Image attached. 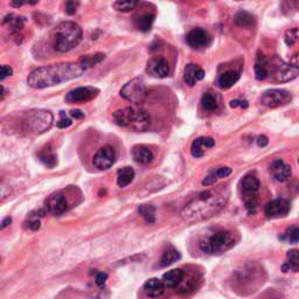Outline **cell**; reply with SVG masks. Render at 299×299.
<instances>
[{"label": "cell", "instance_id": "cell-3", "mask_svg": "<svg viewBox=\"0 0 299 299\" xmlns=\"http://www.w3.org/2000/svg\"><path fill=\"white\" fill-rule=\"evenodd\" d=\"M53 47L56 52L66 53L78 47L82 41V30L74 22H64L53 30Z\"/></svg>", "mask_w": 299, "mask_h": 299}, {"label": "cell", "instance_id": "cell-47", "mask_svg": "<svg viewBox=\"0 0 299 299\" xmlns=\"http://www.w3.org/2000/svg\"><path fill=\"white\" fill-rule=\"evenodd\" d=\"M11 224H12V218L11 216L5 218L4 220H2V226H0V228L5 229L6 227H8V226H10Z\"/></svg>", "mask_w": 299, "mask_h": 299}, {"label": "cell", "instance_id": "cell-11", "mask_svg": "<svg viewBox=\"0 0 299 299\" xmlns=\"http://www.w3.org/2000/svg\"><path fill=\"white\" fill-rule=\"evenodd\" d=\"M44 207H46V210L50 214L54 215V216H60V215L66 213L68 210L67 198L61 192L52 194L44 201Z\"/></svg>", "mask_w": 299, "mask_h": 299}, {"label": "cell", "instance_id": "cell-49", "mask_svg": "<svg viewBox=\"0 0 299 299\" xmlns=\"http://www.w3.org/2000/svg\"><path fill=\"white\" fill-rule=\"evenodd\" d=\"M298 164H299V159H298Z\"/></svg>", "mask_w": 299, "mask_h": 299}, {"label": "cell", "instance_id": "cell-6", "mask_svg": "<svg viewBox=\"0 0 299 299\" xmlns=\"http://www.w3.org/2000/svg\"><path fill=\"white\" fill-rule=\"evenodd\" d=\"M299 75V64H286L278 58H269V78L276 82H290Z\"/></svg>", "mask_w": 299, "mask_h": 299}, {"label": "cell", "instance_id": "cell-21", "mask_svg": "<svg viewBox=\"0 0 299 299\" xmlns=\"http://www.w3.org/2000/svg\"><path fill=\"white\" fill-rule=\"evenodd\" d=\"M184 277H185V274H184L182 269H173L168 271V272H166L162 276V280L166 288H178L179 285L184 280Z\"/></svg>", "mask_w": 299, "mask_h": 299}, {"label": "cell", "instance_id": "cell-32", "mask_svg": "<svg viewBox=\"0 0 299 299\" xmlns=\"http://www.w3.org/2000/svg\"><path fill=\"white\" fill-rule=\"evenodd\" d=\"M139 214L146 221V224H152L156 222V208L152 204H140L138 207Z\"/></svg>", "mask_w": 299, "mask_h": 299}, {"label": "cell", "instance_id": "cell-41", "mask_svg": "<svg viewBox=\"0 0 299 299\" xmlns=\"http://www.w3.org/2000/svg\"><path fill=\"white\" fill-rule=\"evenodd\" d=\"M78 6H80L78 2H67L64 5L66 13H67L68 16H74L76 11H78Z\"/></svg>", "mask_w": 299, "mask_h": 299}, {"label": "cell", "instance_id": "cell-45", "mask_svg": "<svg viewBox=\"0 0 299 299\" xmlns=\"http://www.w3.org/2000/svg\"><path fill=\"white\" fill-rule=\"evenodd\" d=\"M256 142L260 148H266V146L269 144V139H268L266 136H258L256 139Z\"/></svg>", "mask_w": 299, "mask_h": 299}, {"label": "cell", "instance_id": "cell-1", "mask_svg": "<svg viewBox=\"0 0 299 299\" xmlns=\"http://www.w3.org/2000/svg\"><path fill=\"white\" fill-rule=\"evenodd\" d=\"M229 196L230 192L226 186L206 190L187 204L180 212V215L184 220L188 222L207 220L224 210L229 200Z\"/></svg>", "mask_w": 299, "mask_h": 299}, {"label": "cell", "instance_id": "cell-29", "mask_svg": "<svg viewBox=\"0 0 299 299\" xmlns=\"http://www.w3.org/2000/svg\"><path fill=\"white\" fill-rule=\"evenodd\" d=\"M134 168H128V166L120 168L117 173V184L118 186L122 187V188L130 185V184L134 182Z\"/></svg>", "mask_w": 299, "mask_h": 299}, {"label": "cell", "instance_id": "cell-18", "mask_svg": "<svg viewBox=\"0 0 299 299\" xmlns=\"http://www.w3.org/2000/svg\"><path fill=\"white\" fill-rule=\"evenodd\" d=\"M241 186L243 193H244V199H249V198H256L255 194L260 190V182L256 176L246 174L242 179Z\"/></svg>", "mask_w": 299, "mask_h": 299}, {"label": "cell", "instance_id": "cell-17", "mask_svg": "<svg viewBox=\"0 0 299 299\" xmlns=\"http://www.w3.org/2000/svg\"><path fill=\"white\" fill-rule=\"evenodd\" d=\"M204 78V72L202 68H200L198 64H190L185 67L184 70V80L190 86L196 84V82L201 81Z\"/></svg>", "mask_w": 299, "mask_h": 299}, {"label": "cell", "instance_id": "cell-42", "mask_svg": "<svg viewBox=\"0 0 299 299\" xmlns=\"http://www.w3.org/2000/svg\"><path fill=\"white\" fill-rule=\"evenodd\" d=\"M12 75H13V69L8 64H2V70H0V80H2V81H4L5 78H8Z\"/></svg>", "mask_w": 299, "mask_h": 299}, {"label": "cell", "instance_id": "cell-13", "mask_svg": "<svg viewBox=\"0 0 299 299\" xmlns=\"http://www.w3.org/2000/svg\"><path fill=\"white\" fill-rule=\"evenodd\" d=\"M137 114L138 110H136L134 108L131 106L124 108V109H118L112 114V120L118 126L132 128L136 122V118H137Z\"/></svg>", "mask_w": 299, "mask_h": 299}, {"label": "cell", "instance_id": "cell-8", "mask_svg": "<svg viewBox=\"0 0 299 299\" xmlns=\"http://www.w3.org/2000/svg\"><path fill=\"white\" fill-rule=\"evenodd\" d=\"M292 96L290 92L285 89H270L266 90L262 95L260 102L266 108H280L283 106H286L291 102Z\"/></svg>", "mask_w": 299, "mask_h": 299}, {"label": "cell", "instance_id": "cell-22", "mask_svg": "<svg viewBox=\"0 0 299 299\" xmlns=\"http://www.w3.org/2000/svg\"><path fill=\"white\" fill-rule=\"evenodd\" d=\"M240 78H241V72L238 70H234V69L224 72L222 74L218 75V88H221V89L232 88V86L238 81Z\"/></svg>", "mask_w": 299, "mask_h": 299}, {"label": "cell", "instance_id": "cell-37", "mask_svg": "<svg viewBox=\"0 0 299 299\" xmlns=\"http://www.w3.org/2000/svg\"><path fill=\"white\" fill-rule=\"evenodd\" d=\"M139 5L138 2H114L112 8L118 12H130L136 8V6Z\"/></svg>", "mask_w": 299, "mask_h": 299}, {"label": "cell", "instance_id": "cell-48", "mask_svg": "<svg viewBox=\"0 0 299 299\" xmlns=\"http://www.w3.org/2000/svg\"><path fill=\"white\" fill-rule=\"evenodd\" d=\"M0 89H2V97H0V100H4L5 98V95H6V92H5V88H4V86H0Z\"/></svg>", "mask_w": 299, "mask_h": 299}, {"label": "cell", "instance_id": "cell-19", "mask_svg": "<svg viewBox=\"0 0 299 299\" xmlns=\"http://www.w3.org/2000/svg\"><path fill=\"white\" fill-rule=\"evenodd\" d=\"M165 285L159 278H150L144 284L145 294L151 298H159L165 292Z\"/></svg>", "mask_w": 299, "mask_h": 299}, {"label": "cell", "instance_id": "cell-7", "mask_svg": "<svg viewBox=\"0 0 299 299\" xmlns=\"http://www.w3.org/2000/svg\"><path fill=\"white\" fill-rule=\"evenodd\" d=\"M120 96L131 103H142L148 96V89L142 78H136L124 84L120 89Z\"/></svg>", "mask_w": 299, "mask_h": 299}, {"label": "cell", "instance_id": "cell-24", "mask_svg": "<svg viewBox=\"0 0 299 299\" xmlns=\"http://www.w3.org/2000/svg\"><path fill=\"white\" fill-rule=\"evenodd\" d=\"M283 272H299V250L292 249L288 250L286 254V260L282 266Z\"/></svg>", "mask_w": 299, "mask_h": 299}, {"label": "cell", "instance_id": "cell-10", "mask_svg": "<svg viewBox=\"0 0 299 299\" xmlns=\"http://www.w3.org/2000/svg\"><path fill=\"white\" fill-rule=\"evenodd\" d=\"M114 162H116V151L110 145H106L102 148H100L92 159L94 166L100 171L112 168Z\"/></svg>", "mask_w": 299, "mask_h": 299}, {"label": "cell", "instance_id": "cell-40", "mask_svg": "<svg viewBox=\"0 0 299 299\" xmlns=\"http://www.w3.org/2000/svg\"><path fill=\"white\" fill-rule=\"evenodd\" d=\"M298 38V30H288L286 34H285V42H286L288 46H292L296 41H297Z\"/></svg>", "mask_w": 299, "mask_h": 299}, {"label": "cell", "instance_id": "cell-26", "mask_svg": "<svg viewBox=\"0 0 299 299\" xmlns=\"http://www.w3.org/2000/svg\"><path fill=\"white\" fill-rule=\"evenodd\" d=\"M38 159L48 168H54L58 164L56 154H54L53 148L50 145L41 150L39 154H38Z\"/></svg>", "mask_w": 299, "mask_h": 299}, {"label": "cell", "instance_id": "cell-2", "mask_svg": "<svg viewBox=\"0 0 299 299\" xmlns=\"http://www.w3.org/2000/svg\"><path fill=\"white\" fill-rule=\"evenodd\" d=\"M84 72L78 62H62L34 69L27 78V84L34 89L50 88L81 78Z\"/></svg>", "mask_w": 299, "mask_h": 299}, {"label": "cell", "instance_id": "cell-28", "mask_svg": "<svg viewBox=\"0 0 299 299\" xmlns=\"http://www.w3.org/2000/svg\"><path fill=\"white\" fill-rule=\"evenodd\" d=\"M180 252L173 246H170L168 249H166L164 254H162L160 260H159V266L160 268H166L171 264L178 262L180 260Z\"/></svg>", "mask_w": 299, "mask_h": 299}, {"label": "cell", "instance_id": "cell-34", "mask_svg": "<svg viewBox=\"0 0 299 299\" xmlns=\"http://www.w3.org/2000/svg\"><path fill=\"white\" fill-rule=\"evenodd\" d=\"M280 240L284 242L290 243V244H294V243L299 242V227L298 226H292V227L288 228L283 235L280 236Z\"/></svg>", "mask_w": 299, "mask_h": 299}, {"label": "cell", "instance_id": "cell-39", "mask_svg": "<svg viewBox=\"0 0 299 299\" xmlns=\"http://www.w3.org/2000/svg\"><path fill=\"white\" fill-rule=\"evenodd\" d=\"M72 124V122L70 118H69L67 114H66L64 111H60V120H58V128H69L70 125Z\"/></svg>", "mask_w": 299, "mask_h": 299}, {"label": "cell", "instance_id": "cell-25", "mask_svg": "<svg viewBox=\"0 0 299 299\" xmlns=\"http://www.w3.org/2000/svg\"><path fill=\"white\" fill-rule=\"evenodd\" d=\"M255 76L260 81L269 78V58L264 55H257L255 62Z\"/></svg>", "mask_w": 299, "mask_h": 299}, {"label": "cell", "instance_id": "cell-14", "mask_svg": "<svg viewBox=\"0 0 299 299\" xmlns=\"http://www.w3.org/2000/svg\"><path fill=\"white\" fill-rule=\"evenodd\" d=\"M146 72H148L150 75L154 76V78H168V76L170 75L171 69H170V64L166 58H154L148 62V66H146Z\"/></svg>", "mask_w": 299, "mask_h": 299}, {"label": "cell", "instance_id": "cell-4", "mask_svg": "<svg viewBox=\"0 0 299 299\" xmlns=\"http://www.w3.org/2000/svg\"><path fill=\"white\" fill-rule=\"evenodd\" d=\"M24 131L33 134H41L50 130L53 124V114L47 110H32L24 114Z\"/></svg>", "mask_w": 299, "mask_h": 299}, {"label": "cell", "instance_id": "cell-44", "mask_svg": "<svg viewBox=\"0 0 299 299\" xmlns=\"http://www.w3.org/2000/svg\"><path fill=\"white\" fill-rule=\"evenodd\" d=\"M106 280H108V274L106 272H98L96 274V284L100 288H103L104 285H106Z\"/></svg>", "mask_w": 299, "mask_h": 299}, {"label": "cell", "instance_id": "cell-5", "mask_svg": "<svg viewBox=\"0 0 299 299\" xmlns=\"http://www.w3.org/2000/svg\"><path fill=\"white\" fill-rule=\"evenodd\" d=\"M235 236L232 232L222 230L210 236L206 240H202L200 242V249L206 254L220 255V254L230 250L235 246Z\"/></svg>", "mask_w": 299, "mask_h": 299}, {"label": "cell", "instance_id": "cell-38", "mask_svg": "<svg viewBox=\"0 0 299 299\" xmlns=\"http://www.w3.org/2000/svg\"><path fill=\"white\" fill-rule=\"evenodd\" d=\"M44 216V210H38L36 212V215L34 214H30V220H28V228L30 230H39L40 227H41V218Z\"/></svg>", "mask_w": 299, "mask_h": 299}, {"label": "cell", "instance_id": "cell-31", "mask_svg": "<svg viewBox=\"0 0 299 299\" xmlns=\"http://www.w3.org/2000/svg\"><path fill=\"white\" fill-rule=\"evenodd\" d=\"M104 58H106V55L102 53H96L94 55H86V56H83L81 60L78 61V64H81V67L86 70V69L92 68L97 64H100V62L103 61Z\"/></svg>", "mask_w": 299, "mask_h": 299}, {"label": "cell", "instance_id": "cell-33", "mask_svg": "<svg viewBox=\"0 0 299 299\" xmlns=\"http://www.w3.org/2000/svg\"><path fill=\"white\" fill-rule=\"evenodd\" d=\"M234 22L236 25L240 27H252L254 22H255V18H254V16L250 14L249 12L240 11L236 13Z\"/></svg>", "mask_w": 299, "mask_h": 299}, {"label": "cell", "instance_id": "cell-43", "mask_svg": "<svg viewBox=\"0 0 299 299\" xmlns=\"http://www.w3.org/2000/svg\"><path fill=\"white\" fill-rule=\"evenodd\" d=\"M229 106H230L232 108H243V109H246V108L249 106V103L248 100H230V103H229Z\"/></svg>", "mask_w": 299, "mask_h": 299}, {"label": "cell", "instance_id": "cell-9", "mask_svg": "<svg viewBox=\"0 0 299 299\" xmlns=\"http://www.w3.org/2000/svg\"><path fill=\"white\" fill-rule=\"evenodd\" d=\"M100 94V89L95 86H78L69 92L66 95V102L69 104L86 103L96 98Z\"/></svg>", "mask_w": 299, "mask_h": 299}, {"label": "cell", "instance_id": "cell-30", "mask_svg": "<svg viewBox=\"0 0 299 299\" xmlns=\"http://www.w3.org/2000/svg\"><path fill=\"white\" fill-rule=\"evenodd\" d=\"M26 19L24 16H14V14H8L4 18V22L2 24L4 25H8L10 28H11L12 32H19L24 28V25H25Z\"/></svg>", "mask_w": 299, "mask_h": 299}, {"label": "cell", "instance_id": "cell-12", "mask_svg": "<svg viewBox=\"0 0 299 299\" xmlns=\"http://www.w3.org/2000/svg\"><path fill=\"white\" fill-rule=\"evenodd\" d=\"M290 212V202L285 199H274L266 204L264 208L268 218H285Z\"/></svg>", "mask_w": 299, "mask_h": 299}, {"label": "cell", "instance_id": "cell-16", "mask_svg": "<svg viewBox=\"0 0 299 299\" xmlns=\"http://www.w3.org/2000/svg\"><path fill=\"white\" fill-rule=\"evenodd\" d=\"M270 173L276 182H284L291 176V166L285 164L282 159H277L270 165Z\"/></svg>", "mask_w": 299, "mask_h": 299}, {"label": "cell", "instance_id": "cell-15", "mask_svg": "<svg viewBox=\"0 0 299 299\" xmlns=\"http://www.w3.org/2000/svg\"><path fill=\"white\" fill-rule=\"evenodd\" d=\"M186 41L192 48L201 50V48H206L210 46V34L202 28H194L187 34Z\"/></svg>", "mask_w": 299, "mask_h": 299}, {"label": "cell", "instance_id": "cell-23", "mask_svg": "<svg viewBox=\"0 0 299 299\" xmlns=\"http://www.w3.org/2000/svg\"><path fill=\"white\" fill-rule=\"evenodd\" d=\"M132 157H134L136 162L142 165L150 164V162L154 160V154H152V151L144 145H136L134 148H132Z\"/></svg>", "mask_w": 299, "mask_h": 299}, {"label": "cell", "instance_id": "cell-20", "mask_svg": "<svg viewBox=\"0 0 299 299\" xmlns=\"http://www.w3.org/2000/svg\"><path fill=\"white\" fill-rule=\"evenodd\" d=\"M156 20V14L152 12L139 13L134 18V24L140 32H148L151 30L152 25Z\"/></svg>", "mask_w": 299, "mask_h": 299}, {"label": "cell", "instance_id": "cell-27", "mask_svg": "<svg viewBox=\"0 0 299 299\" xmlns=\"http://www.w3.org/2000/svg\"><path fill=\"white\" fill-rule=\"evenodd\" d=\"M230 174H232V168H218L216 171H213L212 173H210V174H208L206 178L202 180V185L206 187L213 186V185H215V182H216L218 180L227 178V176H229Z\"/></svg>", "mask_w": 299, "mask_h": 299}, {"label": "cell", "instance_id": "cell-46", "mask_svg": "<svg viewBox=\"0 0 299 299\" xmlns=\"http://www.w3.org/2000/svg\"><path fill=\"white\" fill-rule=\"evenodd\" d=\"M70 116L75 118V120H83V118H84V112H82V111L78 109H75L70 111Z\"/></svg>", "mask_w": 299, "mask_h": 299}, {"label": "cell", "instance_id": "cell-35", "mask_svg": "<svg viewBox=\"0 0 299 299\" xmlns=\"http://www.w3.org/2000/svg\"><path fill=\"white\" fill-rule=\"evenodd\" d=\"M201 106L206 111H215L218 108V103L216 97L213 94L204 92L202 98H201Z\"/></svg>", "mask_w": 299, "mask_h": 299}, {"label": "cell", "instance_id": "cell-36", "mask_svg": "<svg viewBox=\"0 0 299 299\" xmlns=\"http://www.w3.org/2000/svg\"><path fill=\"white\" fill-rule=\"evenodd\" d=\"M204 148H207L206 144H204V137L196 138L192 142V146H190V154H192L194 158H201L204 154Z\"/></svg>", "mask_w": 299, "mask_h": 299}]
</instances>
